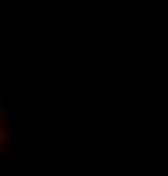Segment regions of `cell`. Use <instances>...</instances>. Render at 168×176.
<instances>
[{
	"instance_id": "1",
	"label": "cell",
	"mask_w": 168,
	"mask_h": 176,
	"mask_svg": "<svg viewBox=\"0 0 168 176\" xmlns=\"http://www.w3.org/2000/svg\"><path fill=\"white\" fill-rule=\"evenodd\" d=\"M9 134L12 137H19L21 134V110L17 107L10 108V115H9Z\"/></svg>"
},
{
	"instance_id": "2",
	"label": "cell",
	"mask_w": 168,
	"mask_h": 176,
	"mask_svg": "<svg viewBox=\"0 0 168 176\" xmlns=\"http://www.w3.org/2000/svg\"><path fill=\"white\" fill-rule=\"evenodd\" d=\"M5 136H7V130L0 129V149H2V151L5 149Z\"/></svg>"
},
{
	"instance_id": "3",
	"label": "cell",
	"mask_w": 168,
	"mask_h": 176,
	"mask_svg": "<svg viewBox=\"0 0 168 176\" xmlns=\"http://www.w3.org/2000/svg\"><path fill=\"white\" fill-rule=\"evenodd\" d=\"M4 105H5V95H4V93H0V107L4 108Z\"/></svg>"
}]
</instances>
